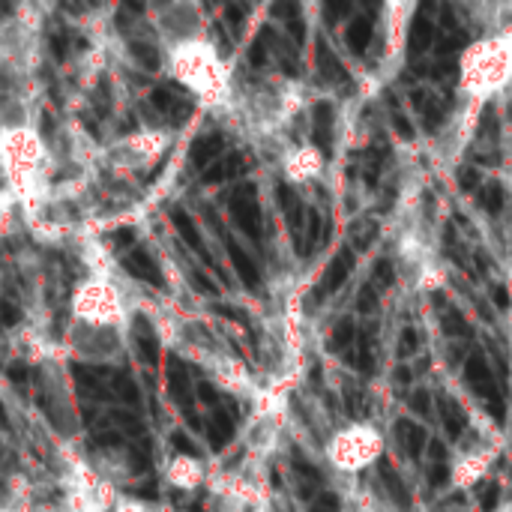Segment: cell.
<instances>
[{
    "label": "cell",
    "instance_id": "31",
    "mask_svg": "<svg viewBox=\"0 0 512 512\" xmlns=\"http://www.w3.org/2000/svg\"><path fill=\"white\" fill-rule=\"evenodd\" d=\"M510 345H512V330H510ZM510 351H512V348H510Z\"/></svg>",
    "mask_w": 512,
    "mask_h": 512
},
{
    "label": "cell",
    "instance_id": "24",
    "mask_svg": "<svg viewBox=\"0 0 512 512\" xmlns=\"http://www.w3.org/2000/svg\"><path fill=\"white\" fill-rule=\"evenodd\" d=\"M198 396H201L204 402H216V393H213L210 384H198Z\"/></svg>",
    "mask_w": 512,
    "mask_h": 512
},
{
    "label": "cell",
    "instance_id": "10",
    "mask_svg": "<svg viewBox=\"0 0 512 512\" xmlns=\"http://www.w3.org/2000/svg\"><path fill=\"white\" fill-rule=\"evenodd\" d=\"M228 252H231V261H234L237 273L243 276V282H246V285H258V270H255V267H252V261L237 249V243H231V240H228Z\"/></svg>",
    "mask_w": 512,
    "mask_h": 512
},
{
    "label": "cell",
    "instance_id": "25",
    "mask_svg": "<svg viewBox=\"0 0 512 512\" xmlns=\"http://www.w3.org/2000/svg\"><path fill=\"white\" fill-rule=\"evenodd\" d=\"M66 45H69V39H66V36H54V54H57V57H63V54H66Z\"/></svg>",
    "mask_w": 512,
    "mask_h": 512
},
{
    "label": "cell",
    "instance_id": "6",
    "mask_svg": "<svg viewBox=\"0 0 512 512\" xmlns=\"http://www.w3.org/2000/svg\"><path fill=\"white\" fill-rule=\"evenodd\" d=\"M219 150H222V135H201V138H195V144L189 150V162L195 168H204Z\"/></svg>",
    "mask_w": 512,
    "mask_h": 512
},
{
    "label": "cell",
    "instance_id": "21",
    "mask_svg": "<svg viewBox=\"0 0 512 512\" xmlns=\"http://www.w3.org/2000/svg\"><path fill=\"white\" fill-rule=\"evenodd\" d=\"M225 177V165H213L210 171H204V183H219Z\"/></svg>",
    "mask_w": 512,
    "mask_h": 512
},
{
    "label": "cell",
    "instance_id": "20",
    "mask_svg": "<svg viewBox=\"0 0 512 512\" xmlns=\"http://www.w3.org/2000/svg\"><path fill=\"white\" fill-rule=\"evenodd\" d=\"M132 237H135V234H132V228H120V231H114V234H111V240H114L117 246H129V243H132Z\"/></svg>",
    "mask_w": 512,
    "mask_h": 512
},
{
    "label": "cell",
    "instance_id": "18",
    "mask_svg": "<svg viewBox=\"0 0 512 512\" xmlns=\"http://www.w3.org/2000/svg\"><path fill=\"white\" fill-rule=\"evenodd\" d=\"M18 321H21L18 306H12V303H0V324H3V327H12V324H18Z\"/></svg>",
    "mask_w": 512,
    "mask_h": 512
},
{
    "label": "cell",
    "instance_id": "19",
    "mask_svg": "<svg viewBox=\"0 0 512 512\" xmlns=\"http://www.w3.org/2000/svg\"><path fill=\"white\" fill-rule=\"evenodd\" d=\"M6 375H9V381H12V384H18V387H24V384H27V378H30V372H27V366H24V363L9 366V372H6Z\"/></svg>",
    "mask_w": 512,
    "mask_h": 512
},
{
    "label": "cell",
    "instance_id": "1",
    "mask_svg": "<svg viewBox=\"0 0 512 512\" xmlns=\"http://www.w3.org/2000/svg\"><path fill=\"white\" fill-rule=\"evenodd\" d=\"M486 33L465 45L459 57V111L450 123L453 144H468L483 108L512 90V6H492Z\"/></svg>",
    "mask_w": 512,
    "mask_h": 512
},
{
    "label": "cell",
    "instance_id": "23",
    "mask_svg": "<svg viewBox=\"0 0 512 512\" xmlns=\"http://www.w3.org/2000/svg\"><path fill=\"white\" fill-rule=\"evenodd\" d=\"M192 279L198 282V288H201L204 294H213V291H216V288H213V282H207V279H204L201 273H192Z\"/></svg>",
    "mask_w": 512,
    "mask_h": 512
},
{
    "label": "cell",
    "instance_id": "16",
    "mask_svg": "<svg viewBox=\"0 0 512 512\" xmlns=\"http://www.w3.org/2000/svg\"><path fill=\"white\" fill-rule=\"evenodd\" d=\"M132 48H135V57H138L147 69H156V66H159V54H156L153 45H132Z\"/></svg>",
    "mask_w": 512,
    "mask_h": 512
},
{
    "label": "cell",
    "instance_id": "29",
    "mask_svg": "<svg viewBox=\"0 0 512 512\" xmlns=\"http://www.w3.org/2000/svg\"><path fill=\"white\" fill-rule=\"evenodd\" d=\"M507 450L512 453V429H510V435H507Z\"/></svg>",
    "mask_w": 512,
    "mask_h": 512
},
{
    "label": "cell",
    "instance_id": "7",
    "mask_svg": "<svg viewBox=\"0 0 512 512\" xmlns=\"http://www.w3.org/2000/svg\"><path fill=\"white\" fill-rule=\"evenodd\" d=\"M171 222H174V228L180 231V237H183V240H186V243H189V246H192V249L198 252V255H207V252H204V246H201L198 228L192 225V216H189L186 210L174 207V210H171Z\"/></svg>",
    "mask_w": 512,
    "mask_h": 512
},
{
    "label": "cell",
    "instance_id": "17",
    "mask_svg": "<svg viewBox=\"0 0 512 512\" xmlns=\"http://www.w3.org/2000/svg\"><path fill=\"white\" fill-rule=\"evenodd\" d=\"M171 444H174V447H177L180 453L192 456V459L198 456V447H195V444H192V441H189V438H186L183 432H174V435H171Z\"/></svg>",
    "mask_w": 512,
    "mask_h": 512
},
{
    "label": "cell",
    "instance_id": "12",
    "mask_svg": "<svg viewBox=\"0 0 512 512\" xmlns=\"http://www.w3.org/2000/svg\"><path fill=\"white\" fill-rule=\"evenodd\" d=\"M114 393L123 399V402H129V405H138V387H135V381H129V378H117L114 381Z\"/></svg>",
    "mask_w": 512,
    "mask_h": 512
},
{
    "label": "cell",
    "instance_id": "27",
    "mask_svg": "<svg viewBox=\"0 0 512 512\" xmlns=\"http://www.w3.org/2000/svg\"><path fill=\"white\" fill-rule=\"evenodd\" d=\"M93 417H96V411H93V408H87V411H84V423H93Z\"/></svg>",
    "mask_w": 512,
    "mask_h": 512
},
{
    "label": "cell",
    "instance_id": "11",
    "mask_svg": "<svg viewBox=\"0 0 512 512\" xmlns=\"http://www.w3.org/2000/svg\"><path fill=\"white\" fill-rule=\"evenodd\" d=\"M231 435H234L231 420L225 414H216L213 423H210V444H213V450H222L231 441Z\"/></svg>",
    "mask_w": 512,
    "mask_h": 512
},
{
    "label": "cell",
    "instance_id": "15",
    "mask_svg": "<svg viewBox=\"0 0 512 512\" xmlns=\"http://www.w3.org/2000/svg\"><path fill=\"white\" fill-rule=\"evenodd\" d=\"M111 420H114V423H117L120 429H126L129 435H138V432H141V420H138L135 414H126V411H114V414H111Z\"/></svg>",
    "mask_w": 512,
    "mask_h": 512
},
{
    "label": "cell",
    "instance_id": "13",
    "mask_svg": "<svg viewBox=\"0 0 512 512\" xmlns=\"http://www.w3.org/2000/svg\"><path fill=\"white\" fill-rule=\"evenodd\" d=\"M150 102H153L159 111H171V108L177 105V96H174L168 87H156V90L150 93Z\"/></svg>",
    "mask_w": 512,
    "mask_h": 512
},
{
    "label": "cell",
    "instance_id": "30",
    "mask_svg": "<svg viewBox=\"0 0 512 512\" xmlns=\"http://www.w3.org/2000/svg\"><path fill=\"white\" fill-rule=\"evenodd\" d=\"M498 512H512V501H510V504H504V507H501Z\"/></svg>",
    "mask_w": 512,
    "mask_h": 512
},
{
    "label": "cell",
    "instance_id": "4",
    "mask_svg": "<svg viewBox=\"0 0 512 512\" xmlns=\"http://www.w3.org/2000/svg\"><path fill=\"white\" fill-rule=\"evenodd\" d=\"M414 3H387L381 12V27H378V48H375V78L378 84H387L399 75L402 60H405V45L411 33V15Z\"/></svg>",
    "mask_w": 512,
    "mask_h": 512
},
{
    "label": "cell",
    "instance_id": "5",
    "mask_svg": "<svg viewBox=\"0 0 512 512\" xmlns=\"http://www.w3.org/2000/svg\"><path fill=\"white\" fill-rule=\"evenodd\" d=\"M126 270L132 273V276H138V279H144V282H150V285H162V273H159V264L153 261V255L150 252H144V249H135L126 261Z\"/></svg>",
    "mask_w": 512,
    "mask_h": 512
},
{
    "label": "cell",
    "instance_id": "22",
    "mask_svg": "<svg viewBox=\"0 0 512 512\" xmlns=\"http://www.w3.org/2000/svg\"><path fill=\"white\" fill-rule=\"evenodd\" d=\"M228 21L234 24V27H240V21H243V9H237V6H228Z\"/></svg>",
    "mask_w": 512,
    "mask_h": 512
},
{
    "label": "cell",
    "instance_id": "9",
    "mask_svg": "<svg viewBox=\"0 0 512 512\" xmlns=\"http://www.w3.org/2000/svg\"><path fill=\"white\" fill-rule=\"evenodd\" d=\"M138 354H141V360L147 366H153L159 360V342H156L153 330L144 321H138Z\"/></svg>",
    "mask_w": 512,
    "mask_h": 512
},
{
    "label": "cell",
    "instance_id": "8",
    "mask_svg": "<svg viewBox=\"0 0 512 512\" xmlns=\"http://www.w3.org/2000/svg\"><path fill=\"white\" fill-rule=\"evenodd\" d=\"M168 384H171V396L180 402V405H189L192 399V390H189V378L183 372V366L171 357V375H168Z\"/></svg>",
    "mask_w": 512,
    "mask_h": 512
},
{
    "label": "cell",
    "instance_id": "3",
    "mask_svg": "<svg viewBox=\"0 0 512 512\" xmlns=\"http://www.w3.org/2000/svg\"><path fill=\"white\" fill-rule=\"evenodd\" d=\"M387 450V438L375 423L357 420L342 426L339 432H333L330 444H327V459L333 462L336 471L357 477L363 471H369Z\"/></svg>",
    "mask_w": 512,
    "mask_h": 512
},
{
    "label": "cell",
    "instance_id": "28",
    "mask_svg": "<svg viewBox=\"0 0 512 512\" xmlns=\"http://www.w3.org/2000/svg\"><path fill=\"white\" fill-rule=\"evenodd\" d=\"M0 423L6 426V411H3V405H0Z\"/></svg>",
    "mask_w": 512,
    "mask_h": 512
},
{
    "label": "cell",
    "instance_id": "2",
    "mask_svg": "<svg viewBox=\"0 0 512 512\" xmlns=\"http://www.w3.org/2000/svg\"><path fill=\"white\" fill-rule=\"evenodd\" d=\"M507 450V435L498 432L492 423L471 429L450 459V486L453 489H474L489 477L495 462Z\"/></svg>",
    "mask_w": 512,
    "mask_h": 512
},
{
    "label": "cell",
    "instance_id": "26",
    "mask_svg": "<svg viewBox=\"0 0 512 512\" xmlns=\"http://www.w3.org/2000/svg\"><path fill=\"white\" fill-rule=\"evenodd\" d=\"M99 444H120V435H99Z\"/></svg>",
    "mask_w": 512,
    "mask_h": 512
},
{
    "label": "cell",
    "instance_id": "14",
    "mask_svg": "<svg viewBox=\"0 0 512 512\" xmlns=\"http://www.w3.org/2000/svg\"><path fill=\"white\" fill-rule=\"evenodd\" d=\"M231 207H234V219H237L246 231L255 234V207H246V204H240V201H234Z\"/></svg>",
    "mask_w": 512,
    "mask_h": 512
}]
</instances>
